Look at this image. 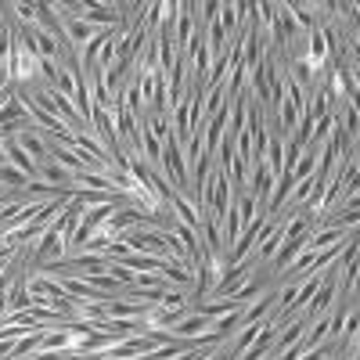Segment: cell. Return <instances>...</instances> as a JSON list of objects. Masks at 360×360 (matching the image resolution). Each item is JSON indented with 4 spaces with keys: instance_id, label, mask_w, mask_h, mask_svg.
I'll list each match as a JSON object with an SVG mask.
<instances>
[{
    "instance_id": "2",
    "label": "cell",
    "mask_w": 360,
    "mask_h": 360,
    "mask_svg": "<svg viewBox=\"0 0 360 360\" xmlns=\"http://www.w3.org/2000/svg\"><path fill=\"white\" fill-rule=\"evenodd\" d=\"M62 29H65V37H69V44H72L76 51H79L90 37L98 33V29H94V25H86L83 18H62Z\"/></svg>"
},
{
    "instance_id": "4",
    "label": "cell",
    "mask_w": 360,
    "mask_h": 360,
    "mask_svg": "<svg viewBox=\"0 0 360 360\" xmlns=\"http://www.w3.org/2000/svg\"><path fill=\"white\" fill-rule=\"evenodd\" d=\"M25 184H29V176H25V173H18L11 162L0 166V188H8V191H22Z\"/></svg>"
},
{
    "instance_id": "5",
    "label": "cell",
    "mask_w": 360,
    "mask_h": 360,
    "mask_svg": "<svg viewBox=\"0 0 360 360\" xmlns=\"http://www.w3.org/2000/svg\"><path fill=\"white\" fill-rule=\"evenodd\" d=\"M18 119H29V115H25V105L18 98H11L4 108H0V127H4V123H18Z\"/></svg>"
},
{
    "instance_id": "1",
    "label": "cell",
    "mask_w": 360,
    "mask_h": 360,
    "mask_svg": "<svg viewBox=\"0 0 360 360\" xmlns=\"http://www.w3.org/2000/svg\"><path fill=\"white\" fill-rule=\"evenodd\" d=\"M4 155H8V162L18 169V173H25L29 180H37V173H40V166L33 162V159H29V152H25V148L15 141V137H8L4 141Z\"/></svg>"
},
{
    "instance_id": "6",
    "label": "cell",
    "mask_w": 360,
    "mask_h": 360,
    "mask_svg": "<svg viewBox=\"0 0 360 360\" xmlns=\"http://www.w3.org/2000/svg\"><path fill=\"white\" fill-rule=\"evenodd\" d=\"M8 162V155H4V144H0V166H4Z\"/></svg>"
},
{
    "instance_id": "3",
    "label": "cell",
    "mask_w": 360,
    "mask_h": 360,
    "mask_svg": "<svg viewBox=\"0 0 360 360\" xmlns=\"http://www.w3.org/2000/svg\"><path fill=\"white\" fill-rule=\"evenodd\" d=\"M37 180H44V184H51V188H58V191H65V188H72V173H65L62 166H54L51 159H47L44 166H40Z\"/></svg>"
}]
</instances>
